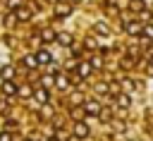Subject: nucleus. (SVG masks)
<instances>
[{
  "label": "nucleus",
  "instance_id": "nucleus-1",
  "mask_svg": "<svg viewBox=\"0 0 153 141\" xmlns=\"http://www.w3.org/2000/svg\"><path fill=\"white\" fill-rule=\"evenodd\" d=\"M84 110H86V115H91V117H98L103 108H100V103H98V100H86V103H84Z\"/></svg>",
  "mask_w": 153,
  "mask_h": 141
},
{
  "label": "nucleus",
  "instance_id": "nucleus-2",
  "mask_svg": "<svg viewBox=\"0 0 153 141\" xmlns=\"http://www.w3.org/2000/svg\"><path fill=\"white\" fill-rule=\"evenodd\" d=\"M127 33H129V36H141V33H143V24L129 22V24H127Z\"/></svg>",
  "mask_w": 153,
  "mask_h": 141
},
{
  "label": "nucleus",
  "instance_id": "nucleus-3",
  "mask_svg": "<svg viewBox=\"0 0 153 141\" xmlns=\"http://www.w3.org/2000/svg\"><path fill=\"white\" fill-rule=\"evenodd\" d=\"M2 93H5V96H14V93H19V88H17V84H14L12 79H7V81L2 84Z\"/></svg>",
  "mask_w": 153,
  "mask_h": 141
},
{
  "label": "nucleus",
  "instance_id": "nucleus-4",
  "mask_svg": "<svg viewBox=\"0 0 153 141\" xmlns=\"http://www.w3.org/2000/svg\"><path fill=\"white\" fill-rule=\"evenodd\" d=\"M74 134H76V139H84V136H88V124H84V122H76V124H74Z\"/></svg>",
  "mask_w": 153,
  "mask_h": 141
},
{
  "label": "nucleus",
  "instance_id": "nucleus-5",
  "mask_svg": "<svg viewBox=\"0 0 153 141\" xmlns=\"http://www.w3.org/2000/svg\"><path fill=\"white\" fill-rule=\"evenodd\" d=\"M33 98H36L41 105H45V103H48V98H50V93H48V88H38V91L33 93Z\"/></svg>",
  "mask_w": 153,
  "mask_h": 141
},
{
  "label": "nucleus",
  "instance_id": "nucleus-6",
  "mask_svg": "<svg viewBox=\"0 0 153 141\" xmlns=\"http://www.w3.org/2000/svg\"><path fill=\"white\" fill-rule=\"evenodd\" d=\"M29 17H31V10L29 7H17V19L19 22H26Z\"/></svg>",
  "mask_w": 153,
  "mask_h": 141
},
{
  "label": "nucleus",
  "instance_id": "nucleus-7",
  "mask_svg": "<svg viewBox=\"0 0 153 141\" xmlns=\"http://www.w3.org/2000/svg\"><path fill=\"white\" fill-rule=\"evenodd\" d=\"M36 57H38V65H48V62L53 60V55H50L48 50H38V55H36Z\"/></svg>",
  "mask_w": 153,
  "mask_h": 141
},
{
  "label": "nucleus",
  "instance_id": "nucleus-8",
  "mask_svg": "<svg viewBox=\"0 0 153 141\" xmlns=\"http://www.w3.org/2000/svg\"><path fill=\"white\" fill-rule=\"evenodd\" d=\"M91 69H93V65H91V62H81V65H79V76H88V74H91Z\"/></svg>",
  "mask_w": 153,
  "mask_h": 141
},
{
  "label": "nucleus",
  "instance_id": "nucleus-9",
  "mask_svg": "<svg viewBox=\"0 0 153 141\" xmlns=\"http://www.w3.org/2000/svg\"><path fill=\"white\" fill-rule=\"evenodd\" d=\"M0 74H2V79H5V81H7V79H12V76H14V69H12V67H10V65H5V67H2V69H0Z\"/></svg>",
  "mask_w": 153,
  "mask_h": 141
},
{
  "label": "nucleus",
  "instance_id": "nucleus-10",
  "mask_svg": "<svg viewBox=\"0 0 153 141\" xmlns=\"http://www.w3.org/2000/svg\"><path fill=\"white\" fill-rule=\"evenodd\" d=\"M41 38L48 43V41H55L57 36H55V31H50V29H45V31H41Z\"/></svg>",
  "mask_w": 153,
  "mask_h": 141
},
{
  "label": "nucleus",
  "instance_id": "nucleus-11",
  "mask_svg": "<svg viewBox=\"0 0 153 141\" xmlns=\"http://www.w3.org/2000/svg\"><path fill=\"white\" fill-rule=\"evenodd\" d=\"M72 12V7L69 5H57V17H67Z\"/></svg>",
  "mask_w": 153,
  "mask_h": 141
},
{
  "label": "nucleus",
  "instance_id": "nucleus-12",
  "mask_svg": "<svg viewBox=\"0 0 153 141\" xmlns=\"http://www.w3.org/2000/svg\"><path fill=\"white\" fill-rule=\"evenodd\" d=\"M57 41H60L62 45H69V43H72V33H57Z\"/></svg>",
  "mask_w": 153,
  "mask_h": 141
},
{
  "label": "nucleus",
  "instance_id": "nucleus-13",
  "mask_svg": "<svg viewBox=\"0 0 153 141\" xmlns=\"http://www.w3.org/2000/svg\"><path fill=\"white\" fill-rule=\"evenodd\" d=\"M24 65H26V67H36V65H38V57H36V55H26V57H24Z\"/></svg>",
  "mask_w": 153,
  "mask_h": 141
},
{
  "label": "nucleus",
  "instance_id": "nucleus-14",
  "mask_svg": "<svg viewBox=\"0 0 153 141\" xmlns=\"http://www.w3.org/2000/svg\"><path fill=\"white\" fill-rule=\"evenodd\" d=\"M129 103H131V100H129V96H124V93H122V96H117V105H120V108H129Z\"/></svg>",
  "mask_w": 153,
  "mask_h": 141
},
{
  "label": "nucleus",
  "instance_id": "nucleus-15",
  "mask_svg": "<svg viewBox=\"0 0 153 141\" xmlns=\"http://www.w3.org/2000/svg\"><path fill=\"white\" fill-rule=\"evenodd\" d=\"M55 81H57V86H60V88H67V84H69L65 74H57V76H55Z\"/></svg>",
  "mask_w": 153,
  "mask_h": 141
},
{
  "label": "nucleus",
  "instance_id": "nucleus-16",
  "mask_svg": "<svg viewBox=\"0 0 153 141\" xmlns=\"http://www.w3.org/2000/svg\"><path fill=\"white\" fill-rule=\"evenodd\" d=\"M143 36L148 41H153V24H143Z\"/></svg>",
  "mask_w": 153,
  "mask_h": 141
},
{
  "label": "nucleus",
  "instance_id": "nucleus-17",
  "mask_svg": "<svg viewBox=\"0 0 153 141\" xmlns=\"http://www.w3.org/2000/svg\"><path fill=\"white\" fill-rule=\"evenodd\" d=\"M131 10L141 12V10H143V2H141V0H131Z\"/></svg>",
  "mask_w": 153,
  "mask_h": 141
},
{
  "label": "nucleus",
  "instance_id": "nucleus-18",
  "mask_svg": "<svg viewBox=\"0 0 153 141\" xmlns=\"http://www.w3.org/2000/svg\"><path fill=\"white\" fill-rule=\"evenodd\" d=\"M122 88L131 91V88H134V81H131V79H124V81H122Z\"/></svg>",
  "mask_w": 153,
  "mask_h": 141
},
{
  "label": "nucleus",
  "instance_id": "nucleus-19",
  "mask_svg": "<svg viewBox=\"0 0 153 141\" xmlns=\"http://www.w3.org/2000/svg\"><path fill=\"white\" fill-rule=\"evenodd\" d=\"M14 22H17V14H7V17H5V24H7V26L14 24Z\"/></svg>",
  "mask_w": 153,
  "mask_h": 141
},
{
  "label": "nucleus",
  "instance_id": "nucleus-20",
  "mask_svg": "<svg viewBox=\"0 0 153 141\" xmlns=\"http://www.w3.org/2000/svg\"><path fill=\"white\" fill-rule=\"evenodd\" d=\"M96 31H98V33H105V36H108V26H105V24H96Z\"/></svg>",
  "mask_w": 153,
  "mask_h": 141
},
{
  "label": "nucleus",
  "instance_id": "nucleus-21",
  "mask_svg": "<svg viewBox=\"0 0 153 141\" xmlns=\"http://www.w3.org/2000/svg\"><path fill=\"white\" fill-rule=\"evenodd\" d=\"M84 112H86V110H84V108H74V110H72V115H74V117H76V119H79V117H81V115H84Z\"/></svg>",
  "mask_w": 153,
  "mask_h": 141
},
{
  "label": "nucleus",
  "instance_id": "nucleus-22",
  "mask_svg": "<svg viewBox=\"0 0 153 141\" xmlns=\"http://www.w3.org/2000/svg\"><path fill=\"white\" fill-rule=\"evenodd\" d=\"M91 65H93V67H103V60H100V57H93V62H91Z\"/></svg>",
  "mask_w": 153,
  "mask_h": 141
},
{
  "label": "nucleus",
  "instance_id": "nucleus-23",
  "mask_svg": "<svg viewBox=\"0 0 153 141\" xmlns=\"http://www.w3.org/2000/svg\"><path fill=\"white\" fill-rule=\"evenodd\" d=\"M50 84H53V76H43V86H45V88H48V86H50Z\"/></svg>",
  "mask_w": 153,
  "mask_h": 141
},
{
  "label": "nucleus",
  "instance_id": "nucleus-24",
  "mask_svg": "<svg viewBox=\"0 0 153 141\" xmlns=\"http://www.w3.org/2000/svg\"><path fill=\"white\" fill-rule=\"evenodd\" d=\"M0 141H12V136H10L7 131H2V134H0Z\"/></svg>",
  "mask_w": 153,
  "mask_h": 141
},
{
  "label": "nucleus",
  "instance_id": "nucleus-25",
  "mask_svg": "<svg viewBox=\"0 0 153 141\" xmlns=\"http://www.w3.org/2000/svg\"><path fill=\"white\" fill-rule=\"evenodd\" d=\"M48 141H60V139H48Z\"/></svg>",
  "mask_w": 153,
  "mask_h": 141
},
{
  "label": "nucleus",
  "instance_id": "nucleus-26",
  "mask_svg": "<svg viewBox=\"0 0 153 141\" xmlns=\"http://www.w3.org/2000/svg\"><path fill=\"white\" fill-rule=\"evenodd\" d=\"M151 69H153V57H151Z\"/></svg>",
  "mask_w": 153,
  "mask_h": 141
},
{
  "label": "nucleus",
  "instance_id": "nucleus-27",
  "mask_svg": "<svg viewBox=\"0 0 153 141\" xmlns=\"http://www.w3.org/2000/svg\"><path fill=\"white\" fill-rule=\"evenodd\" d=\"M72 2H79V0H72Z\"/></svg>",
  "mask_w": 153,
  "mask_h": 141
}]
</instances>
